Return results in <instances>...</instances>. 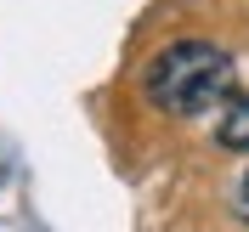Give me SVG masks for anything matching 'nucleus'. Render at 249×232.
I'll return each mask as SVG.
<instances>
[{
	"mask_svg": "<svg viewBox=\"0 0 249 232\" xmlns=\"http://www.w3.org/2000/svg\"><path fill=\"white\" fill-rule=\"evenodd\" d=\"M142 91L159 113H176V119H198L232 91V57L210 40H176L164 46L147 74H142Z\"/></svg>",
	"mask_w": 249,
	"mask_h": 232,
	"instance_id": "f257e3e1",
	"label": "nucleus"
},
{
	"mask_svg": "<svg viewBox=\"0 0 249 232\" xmlns=\"http://www.w3.org/2000/svg\"><path fill=\"white\" fill-rule=\"evenodd\" d=\"M215 142H221V147H232V153H249V96L227 102V113L215 119Z\"/></svg>",
	"mask_w": 249,
	"mask_h": 232,
	"instance_id": "f03ea898",
	"label": "nucleus"
},
{
	"mask_svg": "<svg viewBox=\"0 0 249 232\" xmlns=\"http://www.w3.org/2000/svg\"><path fill=\"white\" fill-rule=\"evenodd\" d=\"M232 210H238V215L249 221V170H244V176L232 181Z\"/></svg>",
	"mask_w": 249,
	"mask_h": 232,
	"instance_id": "7ed1b4c3",
	"label": "nucleus"
}]
</instances>
